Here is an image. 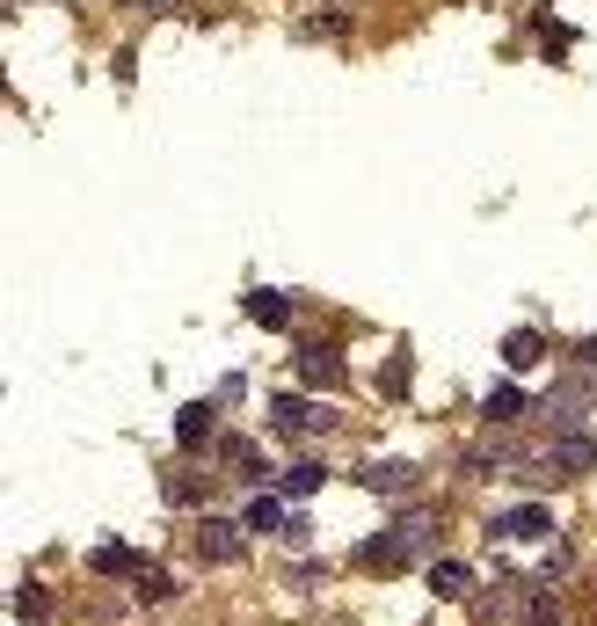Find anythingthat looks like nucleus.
<instances>
[{"mask_svg": "<svg viewBox=\"0 0 597 626\" xmlns=\"http://www.w3.org/2000/svg\"><path fill=\"white\" fill-rule=\"evenodd\" d=\"M270 423H277V430H285V437H307V430H328V415L313 409L307 393H277V401H270Z\"/></svg>", "mask_w": 597, "mask_h": 626, "instance_id": "nucleus-5", "label": "nucleus"}, {"mask_svg": "<svg viewBox=\"0 0 597 626\" xmlns=\"http://www.w3.org/2000/svg\"><path fill=\"white\" fill-rule=\"evenodd\" d=\"M423 554H431V517L408 510L394 531H372V539L358 547V568H364V576H401V568H415Z\"/></svg>", "mask_w": 597, "mask_h": 626, "instance_id": "nucleus-1", "label": "nucleus"}, {"mask_svg": "<svg viewBox=\"0 0 597 626\" xmlns=\"http://www.w3.org/2000/svg\"><path fill=\"white\" fill-rule=\"evenodd\" d=\"M547 466H554V474H590V466H597V445H590L583 430H561V437H554V452H547Z\"/></svg>", "mask_w": 597, "mask_h": 626, "instance_id": "nucleus-7", "label": "nucleus"}, {"mask_svg": "<svg viewBox=\"0 0 597 626\" xmlns=\"http://www.w3.org/2000/svg\"><path fill=\"white\" fill-rule=\"evenodd\" d=\"M481 415H488V423H518V415H525V393H518V386H496Z\"/></svg>", "mask_w": 597, "mask_h": 626, "instance_id": "nucleus-17", "label": "nucleus"}, {"mask_svg": "<svg viewBox=\"0 0 597 626\" xmlns=\"http://www.w3.org/2000/svg\"><path fill=\"white\" fill-rule=\"evenodd\" d=\"M539 358H547V336H539V328H518V336H502V364H510V372H532Z\"/></svg>", "mask_w": 597, "mask_h": 626, "instance_id": "nucleus-12", "label": "nucleus"}, {"mask_svg": "<svg viewBox=\"0 0 597 626\" xmlns=\"http://www.w3.org/2000/svg\"><path fill=\"white\" fill-rule=\"evenodd\" d=\"M525 626H561V604H554V590H539V598H532Z\"/></svg>", "mask_w": 597, "mask_h": 626, "instance_id": "nucleus-19", "label": "nucleus"}, {"mask_svg": "<svg viewBox=\"0 0 597 626\" xmlns=\"http://www.w3.org/2000/svg\"><path fill=\"white\" fill-rule=\"evenodd\" d=\"M240 525H248V531H285V525H291V517H285V496H256V488H248Z\"/></svg>", "mask_w": 597, "mask_h": 626, "instance_id": "nucleus-11", "label": "nucleus"}, {"mask_svg": "<svg viewBox=\"0 0 597 626\" xmlns=\"http://www.w3.org/2000/svg\"><path fill=\"white\" fill-rule=\"evenodd\" d=\"M139 8H161V15H175V8H183V0H139Z\"/></svg>", "mask_w": 597, "mask_h": 626, "instance_id": "nucleus-22", "label": "nucleus"}, {"mask_svg": "<svg viewBox=\"0 0 597 626\" xmlns=\"http://www.w3.org/2000/svg\"><path fill=\"white\" fill-rule=\"evenodd\" d=\"M415 459H364V474H358V488H372V496H408L415 488Z\"/></svg>", "mask_w": 597, "mask_h": 626, "instance_id": "nucleus-3", "label": "nucleus"}, {"mask_svg": "<svg viewBox=\"0 0 597 626\" xmlns=\"http://www.w3.org/2000/svg\"><path fill=\"white\" fill-rule=\"evenodd\" d=\"M474 590V568L467 561H437L431 568V598H467Z\"/></svg>", "mask_w": 597, "mask_h": 626, "instance_id": "nucleus-14", "label": "nucleus"}, {"mask_svg": "<svg viewBox=\"0 0 597 626\" xmlns=\"http://www.w3.org/2000/svg\"><path fill=\"white\" fill-rule=\"evenodd\" d=\"M321 481H328V466H321V459H291L285 481H277V496H285V503H299V496H313Z\"/></svg>", "mask_w": 597, "mask_h": 626, "instance_id": "nucleus-10", "label": "nucleus"}, {"mask_svg": "<svg viewBox=\"0 0 597 626\" xmlns=\"http://www.w3.org/2000/svg\"><path fill=\"white\" fill-rule=\"evenodd\" d=\"M299 379L321 386V393H335V386H350V372H343V358H335L328 342H307V350H299Z\"/></svg>", "mask_w": 597, "mask_h": 626, "instance_id": "nucleus-6", "label": "nucleus"}, {"mask_svg": "<svg viewBox=\"0 0 597 626\" xmlns=\"http://www.w3.org/2000/svg\"><path fill=\"white\" fill-rule=\"evenodd\" d=\"M488 531H496V539H510V547H525V539H547L554 517H547V503H518V510H502Z\"/></svg>", "mask_w": 597, "mask_h": 626, "instance_id": "nucleus-4", "label": "nucleus"}, {"mask_svg": "<svg viewBox=\"0 0 597 626\" xmlns=\"http://www.w3.org/2000/svg\"><path fill=\"white\" fill-rule=\"evenodd\" d=\"M175 445H183V452L212 445V401H190V409L175 415Z\"/></svg>", "mask_w": 597, "mask_h": 626, "instance_id": "nucleus-9", "label": "nucleus"}, {"mask_svg": "<svg viewBox=\"0 0 597 626\" xmlns=\"http://www.w3.org/2000/svg\"><path fill=\"white\" fill-rule=\"evenodd\" d=\"M219 459H226V466H234V481H263V452H256V445H248V437H219Z\"/></svg>", "mask_w": 597, "mask_h": 626, "instance_id": "nucleus-8", "label": "nucleus"}, {"mask_svg": "<svg viewBox=\"0 0 597 626\" xmlns=\"http://www.w3.org/2000/svg\"><path fill=\"white\" fill-rule=\"evenodd\" d=\"M575 358H583V364H590V372H597V336H590V342H583V350H575Z\"/></svg>", "mask_w": 597, "mask_h": 626, "instance_id": "nucleus-21", "label": "nucleus"}, {"mask_svg": "<svg viewBox=\"0 0 597 626\" xmlns=\"http://www.w3.org/2000/svg\"><path fill=\"white\" fill-rule=\"evenodd\" d=\"M248 321H263V328H291V299H285V291H248Z\"/></svg>", "mask_w": 597, "mask_h": 626, "instance_id": "nucleus-13", "label": "nucleus"}, {"mask_svg": "<svg viewBox=\"0 0 597 626\" xmlns=\"http://www.w3.org/2000/svg\"><path fill=\"white\" fill-rule=\"evenodd\" d=\"M88 568H96V576H139V554L110 539V547H96V554H88Z\"/></svg>", "mask_w": 597, "mask_h": 626, "instance_id": "nucleus-15", "label": "nucleus"}, {"mask_svg": "<svg viewBox=\"0 0 597 626\" xmlns=\"http://www.w3.org/2000/svg\"><path fill=\"white\" fill-rule=\"evenodd\" d=\"M190 547H197V561H219V568H234V561L248 554V525H234V517H197Z\"/></svg>", "mask_w": 597, "mask_h": 626, "instance_id": "nucleus-2", "label": "nucleus"}, {"mask_svg": "<svg viewBox=\"0 0 597 626\" xmlns=\"http://www.w3.org/2000/svg\"><path fill=\"white\" fill-rule=\"evenodd\" d=\"M539 45H547V51H569L575 29H569V23H539Z\"/></svg>", "mask_w": 597, "mask_h": 626, "instance_id": "nucleus-20", "label": "nucleus"}, {"mask_svg": "<svg viewBox=\"0 0 597 626\" xmlns=\"http://www.w3.org/2000/svg\"><path fill=\"white\" fill-rule=\"evenodd\" d=\"M408 379H415V364H408V358H394V364L380 372V393H394V401H401V393H408Z\"/></svg>", "mask_w": 597, "mask_h": 626, "instance_id": "nucleus-18", "label": "nucleus"}, {"mask_svg": "<svg viewBox=\"0 0 597 626\" xmlns=\"http://www.w3.org/2000/svg\"><path fill=\"white\" fill-rule=\"evenodd\" d=\"M132 590H139L146 604H167V598H175V576H167V568H153V561H139V576H132Z\"/></svg>", "mask_w": 597, "mask_h": 626, "instance_id": "nucleus-16", "label": "nucleus"}]
</instances>
